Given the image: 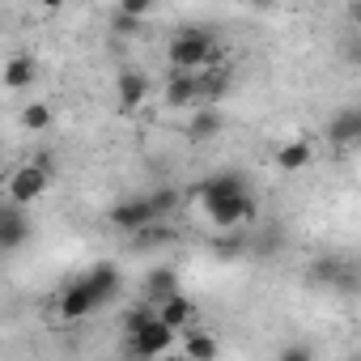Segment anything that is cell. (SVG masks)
I'll return each instance as SVG.
<instances>
[{
  "instance_id": "obj_1",
  "label": "cell",
  "mask_w": 361,
  "mask_h": 361,
  "mask_svg": "<svg viewBox=\"0 0 361 361\" xmlns=\"http://www.w3.org/2000/svg\"><path fill=\"white\" fill-rule=\"evenodd\" d=\"M196 200L209 213V221L221 226V230H234V226L255 217V196H251L247 178L238 170H221V174L204 178V183L196 188Z\"/></svg>"
},
{
  "instance_id": "obj_2",
  "label": "cell",
  "mask_w": 361,
  "mask_h": 361,
  "mask_svg": "<svg viewBox=\"0 0 361 361\" xmlns=\"http://www.w3.org/2000/svg\"><path fill=\"white\" fill-rule=\"evenodd\" d=\"M115 293H119V268H115L111 259H102V264H94L85 276H77V281L64 289V298H60V319H68V323L90 319V314L102 310Z\"/></svg>"
},
{
  "instance_id": "obj_3",
  "label": "cell",
  "mask_w": 361,
  "mask_h": 361,
  "mask_svg": "<svg viewBox=\"0 0 361 361\" xmlns=\"http://www.w3.org/2000/svg\"><path fill=\"white\" fill-rule=\"evenodd\" d=\"M174 336H178V331H170V327L157 319V310H149V306L132 310L128 323H123V340H128V348H132L136 361H157V357L174 344Z\"/></svg>"
},
{
  "instance_id": "obj_4",
  "label": "cell",
  "mask_w": 361,
  "mask_h": 361,
  "mask_svg": "<svg viewBox=\"0 0 361 361\" xmlns=\"http://www.w3.org/2000/svg\"><path fill=\"white\" fill-rule=\"evenodd\" d=\"M170 68L174 73H204V64L217 60V39L204 26H188L170 39Z\"/></svg>"
},
{
  "instance_id": "obj_5",
  "label": "cell",
  "mask_w": 361,
  "mask_h": 361,
  "mask_svg": "<svg viewBox=\"0 0 361 361\" xmlns=\"http://www.w3.org/2000/svg\"><path fill=\"white\" fill-rule=\"evenodd\" d=\"M47 188H51V170H47V157H39V161H30V166H22V170L9 174V204L26 209V204H35Z\"/></svg>"
},
{
  "instance_id": "obj_6",
  "label": "cell",
  "mask_w": 361,
  "mask_h": 361,
  "mask_svg": "<svg viewBox=\"0 0 361 361\" xmlns=\"http://www.w3.org/2000/svg\"><path fill=\"white\" fill-rule=\"evenodd\" d=\"M30 243V217L18 204H0V251H22Z\"/></svg>"
},
{
  "instance_id": "obj_7",
  "label": "cell",
  "mask_w": 361,
  "mask_h": 361,
  "mask_svg": "<svg viewBox=\"0 0 361 361\" xmlns=\"http://www.w3.org/2000/svg\"><path fill=\"white\" fill-rule=\"evenodd\" d=\"M204 102V73H174L166 85V106H196Z\"/></svg>"
},
{
  "instance_id": "obj_8",
  "label": "cell",
  "mask_w": 361,
  "mask_h": 361,
  "mask_svg": "<svg viewBox=\"0 0 361 361\" xmlns=\"http://www.w3.org/2000/svg\"><path fill=\"white\" fill-rule=\"evenodd\" d=\"M327 140L336 149H353L361 140V106H344L327 119Z\"/></svg>"
},
{
  "instance_id": "obj_9",
  "label": "cell",
  "mask_w": 361,
  "mask_h": 361,
  "mask_svg": "<svg viewBox=\"0 0 361 361\" xmlns=\"http://www.w3.org/2000/svg\"><path fill=\"white\" fill-rule=\"evenodd\" d=\"M111 221L119 226V230H149V226H157L153 221V213H149V200L145 196H128V200H119L115 209H111Z\"/></svg>"
},
{
  "instance_id": "obj_10",
  "label": "cell",
  "mask_w": 361,
  "mask_h": 361,
  "mask_svg": "<svg viewBox=\"0 0 361 361\" xmlns=\"http://www.w3.org/2000/svg\"><path fill=\"white\" fill-rule=\"evenodd\" d=\"M157 319H161L170 331H178V327H192V323H196V302H192L188 293H170V298L157 306Z\"/></svg>"
},
{
  "instance_id": "obj_11",
  "label": "cell",
  "mask_w": 361,
  "mask_h": 361,
  "mask_svg": "<svg viewBox=\"0 0 361 361\" xmlns=\"http://www.w3.org/2000/svg\"><path fill=\"white\" fill-rule=\"evenodd\" d=\"M115 94H119V106H123V111H136V106L149 98V77L136 73V68H123L119 81H115Z\"/></svg>"
},
{
  "instance_id": "obj_12",
  "label": "cell",
  "mask_w": 361,
  "mask_h": 361,
  "mask_svg": "<svg viewBox=\"0 0 361 361\" xmlns=\"http://www.w3.org/2000/svg\"><path fill=\"white\" fill-rule=\"evenodd\" d=\"M221 128H226V119H221V111H213V106H196L192 119H188V136H192L196 145H209L213 136H221Z\"/></svg>"
},
{
  "instance_id": "obj_13",
  "label": "cell",
  "mask_w": 361,
  "mask_h": 361,
  "mask_svg": "<svg viewBox=\"0 0 361 361\" xmlns=\"http://www.w3.org/2000/svg\"><path fill=\"white\" fill-rule=\"evenodd\" d=\"M183 353H188V361H217L221 344H217L213 331H204V327H188V336H183Z\"/></svg>"
},
{
  "instance_id": "obj_14",
  "label": "cell",
  "mask_w": 361,
  "mask_h": 361,
  "mask_svg": "<svg viewBox=\"0 0 361 361\" xmlns=\"http://www.w3.org/2000/svg\"><path fill=\"white\" fill-rule=\"evenodd\" d=\"M310 166V140H289L276 149V170L293 174V170H306Z\"/></svg>"
},
{
  "instance_id": "obj_15",
  "label": "cell",
  "mask_w": 361,
  "mask_h": 361,
  "mask_svg": "<svg viewBox=\"0 0 361 361\" xmlns=\"http://www.w3.org/2000/svg\"><path fill=\"white\" fill-rule=\"evenodd\" d=\"M0 77H5V85H9V90H26V85L35 81V60H30V56H13Z\"/></svg>"
},
{
  "instance_id": "obj_16",
  "label": "cell",
  "mask_w": 361,
  "mask_h": 361,
  "mask_svg": "<svg viewBox=\"0 0 361 361\" xmlns=\"http://www.w3.org/2000/svg\"><path fill=\"white\" fill-rule=\"evenodd\" d=\"M51 123H56V111L47 102H26L22 106V128L26 132H47Z\"/></svg>"
},
{
  "instance_id": "obj_17",
  "label": "cell",
  "mask_w": 361,
  "mask_h": 361,
  "mask_svg": "<svg viewBox=\"0 0 361 361\" xmlns=\"http://www.w3.org/2000/svg\"><path fill=\"white\" fill-rule=\"evenodd\" d=\"M145 200H149V213H153V221H161L166 213H174V209H178L183 192H174V188H157V192H149Z\"/></svg>"
},
{
  "instance_id": "obj_18",
  "label": "cell",
  "mask_w": 361,
  "mask_h": 361,
  "mask_svg": "<svg viewBox=\"0 0 361 361\" xmlns=\"http://www.w3.org/2000/svg\"><path fill=\"white\" fill-rule=\"evenodd\" d=\"M145 293H149V298H153L157 306H161V302H166L170 293H178V285H174V268H157V272L149 276V285H145Z\"/></svg>"
},
{
  "instance_id": "obj_19",
  "label": "cell",
  "mask_w": 361,
  "mask_h": 361,
  "mask_svg": "<svg viewBox=\"0 0 361 361\" xmlns=\"http://www.w3.org/2000/svg\"><path fill=\"white\" fill-rule=\"evenodd\" d=\"M276 361H314V353H310V344H302V340H289V344L276 353Z\"/></svg>"
},
{
  "instance_id": "obj_20",
  "label": "cell",
  "mask_w": 361,
  "mask_h": 361,
  "mask_svg": "<svg viewBox=\"0 0 361 361\" xmlns=\"http://www.w3.org/2000/svg\"><path fill=\"white\" fill-rule=\"evenodd\" d=\"M348 361H357V357H348Z\"/></svg>"
}]
</instances>
